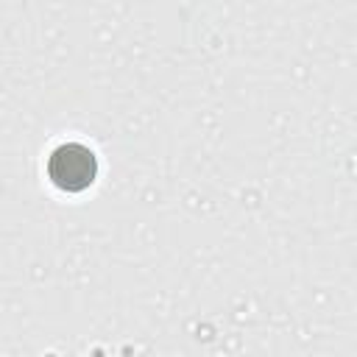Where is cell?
I'll list each match as a JSON object with an SVG mask.
<instances>
[{"label":"cell","instance_id":"6da1fadb","mask_svg":"<svg viewBox=\"0 0 357 357\" xmlns=\"http://www.w3.org/2000/svg\"><path fill=\"white\" fill-rule=\"evenodd\" d=\"M95 173H98V165H95L92 151L84 148V145H78V142H70V145L56 148L50 153V159H47V176H50V181L59 190H67V192L86 190L95 181Z\"/></svg>","mask_w":357,"mask_h":357}]
</instances>
